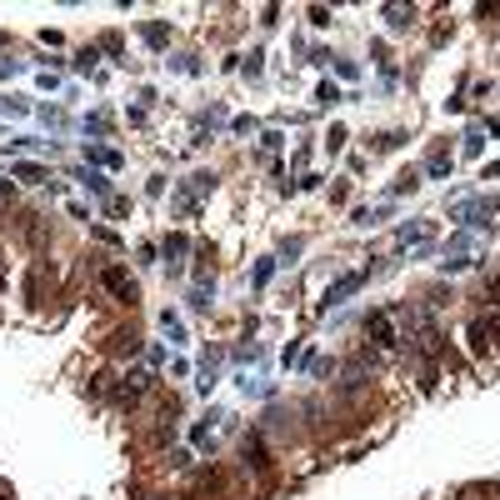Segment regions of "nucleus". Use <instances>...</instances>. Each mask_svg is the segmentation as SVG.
<instances>
[{
	"label": "nucleus",
	"mask_w": 500,
	"mask_h": 500,
	"mask_svg": "<svg viewBox=\"0 0 500 500\" xmlns=\"http://www.w3.org/2000/svg\"><path fill=\"white\" fill-rule=\"evenodd\" d=\"M270 275H275V260H255V270H250V286L260 291V286H270Z\"/></svg>",
	"instance_id": "nucleus-11"
},
{
	"label": "nucleus",
	"mask_w": 500,
	"mask_h": 500,
	"mask_svg": "<svg viewBox=\"0 0 500 500\" xmlns=\"http://www.w3.org/2000/svg\"><path fill=\"white\" fill-rule=\"evenodd\" d=\"M160 325H165V336H171V341H185V330H181V320H176L171 310H165V315H160Z\"/></svg>",
	"instance_id": "nucleus-17"
},
{
	"label": "nucleus",
	"mask_w": 500,
	"mask_h": 500,
	"mask_svg": "<svg viewBox=\"0 0 500 500\" xmlns=\"http://www.w3.org/2000/svg\"><path fill=\"white\" fill-rule=\"evenodd\" d=\"M0 45H6V30H0Z\"/></svg>",
	"instance_id": "nucleus-30"
},
{
	"label": "nucleus",
	"mask_w": 500,
	"mask_h": 500,
	"mask_svg": "<svg viewBox=\"0 0 500 500\" xmlns=\"http://www.w3.org/2000/svg\"><path fill=\"white\" fill-rule=\"evenodd\" d=\"M185 250H190V240H185V236H165V245H160V255L171 260V265H181V255H185Z\"/></svg>",
	"instance_id": "nucleus-8"
},
{
	"label": "nucleus",
	"mask_w": 500,
	"mask_h": 500,
	"mask_svg": "<svg viewBox=\"0 0 500 500\" xmlns=\"http://www.w3.org/2000/svg\"><path fill=\"white\" fill-rule=\"evenodd\" d=\"M100 286L116 295V300H126V305L140 300V286H135V275H130L126 265H105V270H100Z\"/></svg>",
	"instance_id": "nucleus-1"
},
{
	"label": "nucleus",
	"mask_w": 500,
	"mask_h": 500,
	"mask_svg": "<svg viewBox=\"0 0 500 500\" xmlns=\"http://www.w3.org/2000/svg\"><path fill=\"white\" fill-rule=\"evenodd\" d=\"M485 295H490V305H495V310H500V281H495V286H490V291H485Z\"/></svg>",
	"instance_id": "nucleus-25"
},
{
	"label": "nucleus",
	"mask_w": 500,
	"mask_h": 500,
	"mask_svg": "<svg viewBox=\"0 0 500 500\" xmlns=\"http://www.w3.org/2000/svg\"><path fill=\"white\" fill-rule=\"evenodd\" d=\"M11 190H16L11 181H0V200H11Z\"/></svg>",
	"instance_id": "nucleus-26"
},
{
	"label": "nucleus",
	"mask_w": 500,
	"mask_h": 500,
	"mask_svg": "<svg viewBox=\"0 0 500 500\" xmlns=\"http://www.w3.org/2000/svg\"><path fill=\"white\" fill-rule=\"evenodd\" d=\"M11 176L30 181V185H40V181H45V171H40V165H11Z\"/></svg>",
	"instance_id": "nucleus-15"
},
{
	"label": "nucleus",
	"mask_w": 500,
	"mask_h": 500,
	"mask_svg": "<svg viewBox=\"0 0 500 500\" xmlns=\"http://www.w3.org/2000/svg\"><path fill=\"white\" fill-rule=\"evenodd\" d=\"M415 185H420V171H406V176L396 181V190H391V195H406V190H415Z\"/></svg>",
	"instance_id": "nucleus-18"
},
{
	"label": "nucleus",
	"mask_w": 500,
	"mask_h": 500,
	"mask_svg": "<svg viewBox=\"0 0 500 500\" xmlns=\"http://www.w3.org/2000/svg\"><path fill=\"white\" fill-rule=\"evenodd\" d=\"M80 185H85L90 195H110V185H105V176H95V171H80Z\"/></svg>",
	"instance_id": "nucleus-13"
},
{
	"label": "nucleus",
	"mask_w": 500,
	"mask_h": 500,
	"mask_svg": "<svg viewBox=\"0 0 500 500\" xmlns=\"http://www.w3.org/2000/svg\"><path fill=\"white\" fill-rule=\"evenodd\" d=\"M480 145H485V140H480V130H470V135H465V145H461V150H465V155H480Z\"/></svg>",
	"instance_id": "nucleus-22"
},
{
	"label": "nucleus",
	"mask_w": 500,
	"mask_h": 500,
	"mask_svg": "<svg viewBox=\"0 0 500 500\" xmlns=\"http://www.w3.org/2000/svg\"><path fill=\"white\" fill-rule=\"evenodd\" d=\"M0 286H6V281H0Z\"/></svg>",
	"instance_id": "nucleus-31"
},
{
	"label": "nucleus",
	"mask_w": 500,
	"mask_h": 500,
	"mask_svg": "<svg viewBox=\"0 0 500 500\" xmlns=\"http://www.w3.org/2000/svg\"><path fill=\"white\" fill-rule=\"evenodd\" d=\"M385 20H391V30H406L415 20V11L410 6H385Z\"/></svg>",
	"instance_id": "nucleus-10"
},
{
	"label": "nucleus",
	"mask_w": 500,
	"mask_h": 500,
	"mask_svg": "<svg viewBox=\"0 0 500 500\" xmlns=\"http://www.w3.org/2000/svg\"><path fill=\"white\" fill-rule=\"evenodd\" d=\"M85 160H90V165H110V171L121 165V155H116V150H105V145H90V140H85Z\"/></svg>",
	"instance_id": "nucleus-7"
},
{
	"label": "nucleus",
	"mask_w": 500,
	"mask_h": 500,
	"mask_svg": "<svg viewBox=\"0 0 500 500\" xmlns=\"http://www.w3.org/2000/svg\"><path fill=\"white\" fill-rule=\"evenodd\" d=\"M365 336H370V346L375 350H391L401 336H396V320L385 315V310H375V315H365Z\"/></svg>",
	"instance_id": "nucleus-2"
},
{
	"label": "nucleus",
	"mask_w": 500,
	"mask_h": 500,
	"mask_svg": "<svg viewBox=\"0 0 500 500\" xmlns=\"http://www.w3.org/2000/svg\"><path fill=\"white\" fill-rule=\"evenodd\" d=\"M410 240H430V226H425V220H415V226H401V245H410Z\"/></svg>",
	"instance_id": "nucleus-12"
},
{
	"label": "nucleus",
	"mask_w": 500,
	"mask_h": 500,
	"mask_svg": "<svg viewBox=\"0 0 500 500\" xmlns=\"http://www.w3.org/2000/svg\"><path fill=\"white\" fill-rule=\"evenodd\" d=\"M365 286V270H350V275H341V281H330L325 286V300H320V310H330V305H341L346 295H355Z\"/></svg>",
	"instance_id": "nucleus-4"
},
{
	"label": "nucleus",
	"mask_w": 500,
	"mask_h": 500,
	"mask_svg": "<svg viewBox=\"0 0 500 500\" xmlns=\"http://www.w3.org/2000/svg\"><path fill=\"white\" fill-rule=\"evenodd\" d=\"M310 25H330V11L325 6H310Z\"/></svg>",
	"instance_id": "nucleus-23"
},
{
	"label": "nucleus",
	"mask_w": 500,
	"mask_h": 500,
	"mask_svg": "<svg viewBox=\"0 0 500 500\" xmlns=\"http://www.w3.org/2000/svg\"><path fill=\"white\" fill-rule=\"evenodd\" d=\"M240 456H245V470H265V465H270V451H265V440H260L255 430L240 440Z\"/></svg>",
	"instance_id": "nucleus-5"
},
{
	"label": "nucleus",
	"mask_w": 500,
	"mask_h": 500,
	"mask_svg": "<svg viewBox=\"0 0 500 500\" xmlns=\"http://www.w3.org/2000/svg\"><path fill=\"white\" fill-rule=\"evenodd\" d=\"M490 215H495V200L480 195V200H461L451 210V220H461V226H490Z\"/></svg>",
	"instance_id": "nucleus-3"
},
{
	"label": "nucleus",
	"mask_w": 500,
	"mask_h": 500,
	"mask_svg": "<svg viewBox=\"0 0 500 500\" xmlns=\"http://www.w3.org/2000/svg\"><path fill=\"white\" fill-rule=\"evenodd\" d=\"M140 35H145V45H150V50H160L165 40H171V25H165V20H145V30H140Z\"/></svg>",
	"instance_id": "nucleus-6"
},
{
	"label": "nucleus",
	"mask_w": 500,
	"mask_h": 500,
	"mask_svg": "<svg viewBox=\"0 0 500 500\" xmlns=\"http://www.w3.org/2000/svg\"><path fill=\"white\" fill-rule=\"evenodd\" d=\"M425 176H435V181H446V176H451V150H435V155L425 160Z\"/></svg>",
	"instance_id": "nucleus-9"
},
{
	"label": "nucleus",
	"mask_w": 500,
	"mask_h": 500,
	"mask_svg": "<svg viewBox=\"0 0 500 500\" xmlns=\"http://www.w3.org/2000/svg\"><path fill=\"white\" fill-rule=\"evenodd\" d=\"M0 110H6V116H25V110H30V105H25L20 95H6V100H0Z\"/></svg>",
	"instance_id": "nucleus-19"
},
{
	"label": "nucleus",
	"mask_w": 500,
	"mask_h": 500,
	"mask_svg": "<svg viewBox=\"0 0 500 500\" xmlns=\"http://www.w3.org/2000/svg\"><path fill=\"white\" fill-rule=\"evenodd\" d=\"M325 145H330V150H341V145H346V126H330V135H325Z\"/></svg>",
	"instance_id": "nucleus-21"
},
{
	"label": "nucleus",
	"mask_w": 500,
	"mask_h": 500,
	"mask_svg": "<svg viewBox=\"0 0 500 500\" xmlns=\"http://www.w3.org/2000/svg\"><path fill=\"white\" fill-rule=\"evenodd\" d=\"M401 140H406V135H401V130H385V135H375V150H396V145H401Z\"/></svg>",
	"instance_id": "nucleus-20"
},
{
	"label": "nucleus",
	"mask_w": 500,
	"mask_h": 500,
	"mask_svg": "<svg viewBox=\"0 0 500 500\" xmlns=\"http://www.w3.org/2000/svg\"><path fill=\"white\" fill-rule=\"evenodd\" d=\"M145 500H171V495H145Z\"/></svg>",
	"instance_id": "nucleus-29"
},
{
	"label": "nucleus",
	"mask_w": 500,
	"mask_h": 500,
	"mask_svg": "<svg viewBox=\"0 0 500 500\" xmlns=\"http://www.w3.org/2000/svg\"><path fill=\"white\" fill-rule=\"evenodd\" d=\"M315 100H320V105H341V90H336V85H330V80H320V90H315Z\"/></svg>",
	"instance_id": "nucleus-16"
},
{
	"label": "nucleus",
	"mask_w": 500,
	"mask_h": 500,
	"mask_svg": "<svg viewBox=\"0 0 500 500\" xmlns=\"http://www.w3.org/2000/svg\"><path fill=\"white\" fill-rule=\"evenodd\" d=\"M85 130H95V135H105V130H110V121H105V116H90V121H85Z\"/></svg>",
	"instance_id": "nucleus-24"
},
{
	"label": "nucleus",
	"mask_w": 500,
	"mask_h": 500,
	"mask_svg": "<svg viewBox=\"0 0 500 500\" xmlns=\"http://www.w3.org/2000/svg\"><path fill=\"white\" fill-rule=\"evenodd\" d=\"M0 500H16V495H11V485H6V480H0Z\"/></svg>",
	"instance_id": "nucleus-28"
},
{
	"label": "nucleus",
	"mask_w": 500,
	"mask_h": 500,
	"mask_svg": "<svg viewBox=\"0 0 500 500\" xmlns=\"http://www.w3.org/2000/svg\"><path fill=\"white\" fill-rule=\"evenodd\" d=\"M490 176H500V160H490V165H485V181H490Z\"/></svg>",
	"instance_id": "nucleus-27"
},
{
	"label": "nucleus",
	"mask_w": 500,
	"mask_h": 500,
	"mask_svg": "<svg viewBox=\"0 0 500 500\" xmlns=\"http://www.w3.org/2000/svg\"><path fill=\"white\" fill-rule=\"evenodd\" d=\"M485 346H490V341H485V320H470V350L485 355Z\"/></svg>",
	"instance_id": "nucleus-14"
}]
</instances>
